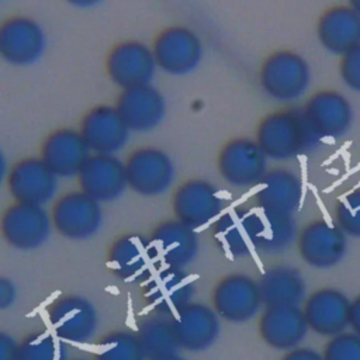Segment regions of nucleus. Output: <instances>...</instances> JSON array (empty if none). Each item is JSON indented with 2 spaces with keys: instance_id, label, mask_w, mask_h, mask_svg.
<instances>
[{
  "instance_id": "nucleus-1",
  "label": "nucleus",
  "mask_w": 360,
  "mask_h": 360,
  "mask_svg": "<svg viewBox=\"0 0 360 360\" xmlns=\"http://www.w3.org/2000/svg\"><path fill=\"white\" fill-rule=\"evenodd\" d=\"M253 138L267 159L274 162L308 155L322 143L307 122L302 108L297 105L267 111L259 120Z\"/></svg>"
},
{
  "instance_id": "nucleus-2",
  "label": "nucleus",
  "mask_w": 360,
  "mask_h": 360,
  "mask_svg": "<svg viewBox=\"0 0 360 360\" xmlns=\"http://www.w3.org/2000/svg\"><path fill=\"white\" fill-rule=\"evenodd\" d=\"M311 66L297 51L280 48L264 56L259 66L257 82L273 101L288 105L301 100L311 86Z\"/></svg>"
},
{
  "instance_id": "nucleus-3",
  "label": "nucleus",
  "mask_w": 360,
  "mask_h": 360,
  "mask_svg": "<svg viewBox=\"0 0 360 360\" xmlns=\"http://www.w3.org/2000/svg\"><path fill=\"white\" fill-rule=\"evenodd\" d=\"M49 330L66 345H89L98 330V311L77 292H60L45 307Z\"/></svg>"
},
{
  "instance_id": "nucleus-4",
  "label": "nucleus",
  "mask_w": 360,
  "mask_h": 360,
  "mask_svg": "<svg viewBox=\"0 0 360 360\" xmlns=\"http://www.w3.org/2000/svg\"><path fill=\"white\" fill-rule=\"evenodd\" d=\"M49 214L53 231L68 240H89L104 225L101 202L80 188L58 194L52 201Z\"/></svg>"
},
{
  "instance_id": "nucleus-5",
  "label": "nucleus",
  "mask_w": 360,
  "mask_h": 360,
  "mask_svg": "<svg viewBox=\"0 0 360 360\" xmlns=\"http://www.w3.org/2000/svg\"><path fill=\"white\" fill-rule=\"evenodd\" d=\"M128 188L141 197L166 194L176 181V165L162 148L143 145L135 148L124 160Z\"/></svg>"
},
{
  "instance_id": "nucleus-6",
  "label": "nucleus",
  "mask_w": 360,
  "mask_h": 360,
  "mask_svg": "<svg viewBox=\"0 0 360 360\" xmlns=\"http://www.w3.org/2000/svg\"><path fill=\"white\" fill-rule=\"evenodd\" d=\"M217 170L233 188H256L269 170V159L255 138L233 136L218 150Z\"/></svg>"
},
{
  "instance_id": "nucleus-7",
  "label": "nucleus",
  "mask_w": 360,
  "mask_h": 360,
  "mask_svg": "<svg viewBox=\"0 0 360 360\" xmlns=\"http://www.w3.org/2000/svg\"><path fill=\"white\" fill-rule=\"evenodd\" d=\"M105 264L117 280L142 285L160 263L149 236L125 232L117 235L108 245Z\"/></svg>"
},
{
  "instance_id": "nucleus-8",
  "label": "nucleus",
  "mask_w": 360,
  "mask_h": 360,
  "mask_svg": "<svg viewBox=\"0 0 360 360\" xmlns=\"http://www.w3.org/2000/svg\"><path fill=\"white\" fill-rule=\"evenodd\" d=\"M225 207L222 191L202 177L181 181L170 200L173 218L197 231L211 225L225 211Z\"/></svg>"
},
{
  "instance_id": "nucleus-9",
  "label": "nucleus",
  "mask_w": 360,
  "mask_h": 360,
  "mask_svg": "<svg viewBox=\"0 0 360 360\" xmlns=\"http://www.w3.org/2000/svg\"><path fill=\"white\" fill-rule=\"evenodd\" d=\"M52 232L51 214L42 205L14 201L0 214V236L15 250H37L49 240Z\"/></svg>"
},
{
  "instance_id": "nucleus-10",
  "label": "nucleus",
  "mask_w": 360,
  "mask_h": 360,
  "mask_svg": "<svg viewBox=\"0 0 360 360\" xmlns=\"http://www.w3.org/2000/svg\"><path fill=\"white\" fill-rule=\"evenodd\" d=\"M211 307L226 322L243 323L263 308L257 280L246 273H228L217 280L211 291Z\"/></svg>"
},
{
  "instance_id": "nucleus-11",
  "label": "nucleus",
  "mask_w": 360,
  "mask_h": 360,
  "mask_svg": "<svg viewBox=\"0 0 360 360\" xmlns=\"http://www.w3.org/2000/svg\"><path fill=\"white\" fill-rule=\"evenodd\" d=\"M150 48L158 69L170 76L193 73L204 56L200 35L186 25H170L162 30Z\"/></svg>"
},
{
  "instance_id": "nucleus-12",
  "label": "nucleus",
  "mask_w": 360,
  "mask_h": 360,
  "mask_svg": "<svg viewBox=\"0 0 360 360\" xmlns=\"http://www.w3.org/2000/svg\"><path fill=\"white\" fill-rule=\"evenodd\" d=\"M302 112L319 141L342 139L353 125V107L349 98L335 89H319L302 104Z\"/></svg>"
},
{
  "instance_id": "nucleus-13",
  "label": "nucleus",
  "mask_w": 360,
  "mask_h": 360,
  "mask_svg": "<svg viewBox=\"0 0 360 360\" xmlns=\"http://www.w3.org/2000/svg\"><path fill=\"white\" fill-rule=\"evenodd\" d=\"M197 287L194 277L183 267L159 264L141 285V295L150 311L173 316L194 301Z\"/></svg>"
},
{
  "instance_id": "nucleus-14",
  "label": "nucleus",
  "mask_w": 360,
  "mask_h": 360,
  "mask_svg": "<svg viewBox=\"0 0 360 360\" xmlns=\"http://www.w3.org/2000/svg\"><path fill=\"white\" fill-rule=\"evenodd\" d=\"M59 180L39 156H25L10 166L6 187L17 202L46 207L58 197Z\"/></svg>"
},
{
  "instance_id": "nucleus-15",
  "label": "nucleus",
  "mask_w": 360,
  "mask_h": 360,
  "mask_svg": "<svg viewBox=\"0 0 360 360\" xmlns=\"http://www.w3.org/2000/svg\"><path fill=\"white\" fill-rule=\"evenodd\" d=\"M295 246L308 266L325 270L342 262L347 252V236L335 222L315 218L298 229Z\"/></svg>"
},
{
  "instance_id": "nucleus-16",
  "label": "nucleus",
  "mask_w": 360,
  "mask_h": 360,
  "mask_svg": "<svg viewBox=\"0 0 360 360\" xmlns=\"http://www.w3.org/2000/svg\"><path fill=\"white\" fill-rule=\"evenodd\" d=\"M46 48L42 25L27 15H13L0 24V58L18 68L37 63Z\"/></svg>"
},
{
  "instance_id": "nucleus-17",
  "label": "nucleus",
  "mask_w": 360,
  "mask_h": 360,
  "mask_svg": "<svg viewBox=\"0 0 360 360\" xmlns=\"http://www.w3.org/2000/svg\"><path fill=\"white\" fill-rule=\"evenodd\" d=\"M156 70L152 48L141 41L118 42L105 58V73L121 90L152 83Z\"/></svg>"
},
{
  "instance_id": "nucleus-18",
  "label": "nucleus",
  "mask_w": 360,
  "mask_h": 360,
  "mask_svg": "<svg viewBox=\"0 0 360 360\" xmlns=\"http://www.w3.org/2000/svg\"><path fill=\"white\" fill-rule=\"evenodd\" d=\"M257 224V210L236 205L225 210L211 224V236L224 255L231 259H242L255 252Z\"/></svg>"
},
{
  "instance_id": "nucleus-19",
  "label": "nucleus",
  "mask_w": 360,
  "mask_h": 360,
  "mask_svg": "<svg viewBox=\"0 0 360 360\" xmlns=\"http://www.w3.org/2000/svg\"><path fill=\"white\" fill-rule=\"evenodd\" d=\"M302 198L304 184L301 176L284 166L269 167L253 194L256 210L277 215L295 217Z\"/></svg>"
},
{
  "instance_id": "nucleus-20",
  "label": "nucleus",
  "mask_w": 360,
  "mask_h": 360,
  "mask_svg": "<svg viewBox=\"0 0 360 360\" xmlns=\"http://www.w3.org/2000/svg\"><path fill=\"white\" fill-rule=\"evenodd\" d=\"M174 333L180 350L201 353L219 338L221 318L211 304L191 301L173 315Z\"/></svg>"
},
{
  "instance_id": "nucleus-21",
  "label": "nucleus",
  "mask_w": 360,
  "mask_h": 360,
  "mask_svg": "<svg viewBox=\"0 0 360 360\" xmlns=\"http://www.w3.org/2000/svg\"><path fill=\"white\" fill-rule=\"evenodd\" d=\"M76 180L82 191L101 204L118 200L128 188L125 165L118 155L91 153Z\"/></svg>"
},
{
  "instance_id": "nucleus-22",
  "label": "nucleus",
  "mask_w": 360,
  "mask_h": 360,
  "mask_svg": "<svg viewBox=\"0 0 360 360\" xmlns=\"http://www.w3.org/2000/svg\"><path fill=\"white\" fill-rule=\"evenodd\" d=\"M308 330L301 305H264L259 314V336L274 350L287 352L300 346Z\"/></svg>"
},
{
  "instance_id": "nucleus-23",
  "label": "nucleus",
  "mask_w": 360,
  "mask_h": 360,
  "mask_svg": "<svg viewBox=\"0 0 360 360\" xmlns=\"http://www.w3.org/2000/svg\"><path fill=\"white\" fill-rule=\"evenodd\" d=\"M352 300L335 287H322L309 292L301 309L309 330L330 338L349 328Z\"/></svg>"
},
{
  "instance_id": "nucleus-24",
  "label": "nucleus",
  "mask_w": 360,
  "mask_h": 360,
  "mask_svg": "<svg viewBox=\"0 0 360 360\" xmlns=\"http://www.w3.org/2000/svg\"><path fill=\"white\" fill-rule=\"evenodd\" d=\"M79 132L91 153L105 155H117L127 146L131 136L117 108L107 104L90 108L80 120Z\"/></svg>"
},
{
  "instance_id": "nucleus-25",
  "label": "nucleus",
  "mask_w": 360,
  "mask_h": 360,
  "mask_svg": "<svg viewBox=\"0 0 360 360\" xmlns=\"http://www.w3.org/2000/svg\"><path fill=\"white\" fill-rule=\"evenodd\" d=\"M114 107L131 132H149L166 115V98L152 83L122 89Z\"/></svg>"
},
{
  "instance_id": "nucleus-26",
  "label": "nucleus",
  "mask_w": 360,
  "mask_h": 360,
  "mask_svg": "<svg viewBox=\"0 0 360 360\" xmlns=\"http://www.w3.org/2000/svg\"><path fill=\"white\" fill-rule=\"evenodd\" d=\"M149 238L160 264L186 269L198 257L200 236L197 229L176 218L158 222Z\"/></svg>"
},
{
  "instance_id": "nucleus-27",
  "label": "nucleus",
  "mask_w": 360,
  "mask_h": 360,
  "mask_svg": "<svg viewBox=\"0 0 360 360\" xmlns=\"http://www.w3.org/2000/svg\"><path fill=\"white\" fill-rule=\"evenodd\" d=\"M91 155L79 129L58 128L41 143L39 158L59 177L73 179Z\"/></svg>"
},
{
  "instance_id": "nucleus-28",
  "label": "nucleus",
  "mask_w": 360,
  "mask_h": 360,
  "mask_svg": "<svg viewBox=\"0 0 360 360\" xmlns=\"http://www.w3.org/2000/svg\"><path fill=\"white\" fill-rule=\"evenodd\" d=\"M315 35L326 52L340 56L360 44V15L349 4H333L319 14Z\"/></svg>"
},
{
  "instance_id": "nucleus-29",
  "label": "nucleus",
  "mask_w": 360,
  "mask_h": 360,
  "mask_svg": "<svg viewBox=\"0 0 360 360\" xmlns=\"http://www.w3.org/2000/svg\"><path fill=\"white\" fill-rule=\"evenodd\" d=\"M264 305H301L307 294L302 273L290 264H274L263 270L257 278Z\"/></svg>"
},
{
  "instance_id": "nucleus-30",
  "label": "nucleus",
  "mask_w": 360,
  "mask_h": 360,
  "mask_svg": "<svg viewBox=\"0 0 360 360\" xmlns=\"http://www.w3.org/2000/svg\"><path fill=\"white\" fill-rule=\"evenodd\" d=\"M135 333L148 359L179 352L173 316L148 311L138 316Z\"/></svg>"
},
{
  "instance_id": "nucleus-31",
  "label": "nucleus",
  "mask_w": 360,
  "mask_h": 360,
  "mask_svg": "<svg viewBox=\"0 0 360 360\" xmlns=\"http://www.w3.org/2000/svg\"><path fill=\"white\" fill-rule=\"evenodd\" d=\"M298 229L294 215H277L259 211L255 252L277 255L288 250L295 245Z\"/></svg>"
},
{
  "instance_id": "nucleus-32",
  "label": "nucleus",
  "mask_w": 360,
  "mask_h": 360,
  "mask_svg": "<svg viewBox=\"0 0 360 360\" xmlns=\"http://www.w3.org/2000/svg\"><path fill=\"white\" fill-rule=\"evenodd\" d=\"M94 360H148L135 333L128 329H114L104 333L96 343Z\"/></svg>"
},
{
  "instance_id": "nucleus-33",
  "label": "nucleus",
  "mask_w": 360,
  "mask_h": 360,
  "mask_svg": "<svg viewBox=\"0 0 360 360\" xmlns=\"http://www.w3.org/2000/svg\"><path fill=\"white\" fill-rule=\"evenodd\" d=\"M18 360H68L66 343L51 330L27 333L18 345Z\"/></svg>"
},
{
  "instance_id": "nucleus-34",
  "label": "nucleus",
  "mask_w": 360,
  "mask_h": 360,
  "mask_svg": "<svg viewBox=\"0 0 360 360\" xmlns=\"http://www.w3.org/2000/svg\"><path fill=\"white\" fill-rule=\"evenodd\" d=\"M333 222L349 238H360V186L339 197L333 207Z\"/></svg>"
},
{
  "instance_id": "nucleus-35",
  "label": "nucleus",
  "mask_w": 360,
  "mask_h": 360,
  "mask_svg": "<svg viewBox=\"0 0 360 360\" xmlns=\"http://www.w3.org/2000/svg\"><path fill=\"white\" fill-rule=\"evenodd\" d=\"M323 360H360V335L343 330L328 338L322 347Z\"/></svg>"
},
{
  "instance_id": "nucleus-36",
  "label": "nucleus",
  "mask_w": 360,
  "mask_h": 360,
  "mask_svg": "<svg viewBox=\"0 0 360 360\" xmlns=\"http://www.w3.org/2000/svg\"><path fill=\"white\" fill-rule=\"evenodd\" d=\"M338 75L346 89L360 94V44L339 56Z\"/></svg>"
},
{
  "instance_id": "nucleus-37",
  "label": "nucleus",
  "mask_w": 360,
  "mask_h": 360,
  "mask_svg": "<svg viewBox=\"0 0 360 360\" xmlns=\"http://www.w3.org/2000/svg\"><path fill=\"white\" fill-rule=\"evenodd\" d=\"M18 300V287L15 281L0 274V311H7L15 305Z\"/></svg>"
},
{
  "instance_id": "nucleus-38",
  "label": "nucleus",
  "mask_w": 360,
  "mask_h": 360,
  "mask_svg": "<svg viewBox=\"0 0 360 360\" xmlns=\"http://www.w3.org/2000/svg\"><path fill=\"white\" fill-rule=\"evenodd\" d=\"M18 345L10 332L0 329V360H18Z\"/></svg>"
},
{
  "instance_id": "nucleus-39",
  "label": "nucleus",
  "mask_w": 360,
  "mask_h": 360,
  "mask_svg": "<svg viewBox=\"0 0 360 360\" xmlns=\"http://www.w3.org/2000/svg\"><path fill=\"white\" fill-rule=\"evenodd\" d=\"M280 360H323L322 353L308 347V346H297L294 349H290L284 352V354L280 357Z\"/></svg>"
},
{
  "instance_id": "nucleus-40",
  "label": "nucleus",
  "mask_w": 360,
  "mask_h": 360,
  "mask_svg": "<svg viewBox=\"0 0 360 360\" xmlns=\"http://www.w3.org/2000/svg\"><path fill=\"white\" fill-rule=\"evenodd\" d=\"M349 328L354 333L360 335V294L352 300L349 314Z\"/></svg>"
},
{
  "instance_id": "nucleus-41",
  "label": "nucleus",
  "mask_w": 360,
  "mask_h": 360,
  "mask_svg": "<svg viewBox=\"0 0 360 360\" xmlns=\"http://www.w3.org/2000/svg\"><path fill=\"white\" fill-rule=\"evenodd\" d=\"M68 4L76 8H93L103 3L104 0H65Z\"/></svg>"
},
{
  "instance_id": "nucleus-42",
  "label": "nucleus",
  "mask_w": 360,
  "mask_h": 360,
  "mask_svg": "<svg viewBox=\"0 0 360 360\" xmlns=\"http://www.w3.org/2000/svg\"><path fill=\"white\" fill-rule=\"evenodd\" d=\"M8 170H10V166H8V162H7V156H6V153L0 149V186H1L3 183H6Z\"/></svg>"
},
{
  "instance_id": "nucleus-43",
  "label": "nucleus",
  "mask_w": 360,
  "mask_h": 360,
  "mask_svg": "<svg viewBox=\"0 0 360 360\" xmlns=\"http://www.w3.org/2000/svg\"><path fill=\"white\" fill-rule=\"evenodd\" d=\"M148 360H187L186 357H183L179 352L174 353H169V354H163V356H156V357H150Z\"/></svg>"
},
{
  "instance_id": "nucleus-44",
  "label": "nucleus",
  "mask_w": 360,
  "mask_h": 360,
  "mask_svg": "<svg viewBox=\"0 0 360 360\" xmlns=\"http://www.w3.org/2000/svg\"><path fill=\"white\" fill-rule=\"evenodd\" d=\"M347 4L360 15V0H347Z\"/></svg>"
},
{
  "instance_id": "nucleus-45",
  "label": "nucleus",
  "mask_w": 360,
  "mask_h": 360,
  "mask_svg": "<svg viewBox=\"0 0 360 360\" xmlns=\"http://www.w3.org/2000/svg\"><path fill=\"white\" fill-rule=\"evenodd\" d=\"M68 360H94V357H86V356H75V357H68Z\"/></svg>"
}]
</instances>
